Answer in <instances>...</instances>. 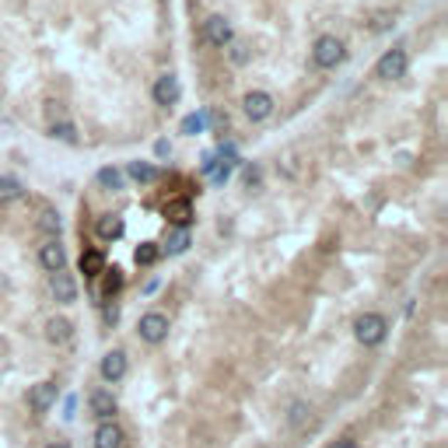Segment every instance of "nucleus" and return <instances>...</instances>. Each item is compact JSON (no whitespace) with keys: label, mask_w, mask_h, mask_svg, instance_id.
Here are the masks:
<instances>
[{"label":"nucleus","mask_w":448,"mask_h":448,"mask_svg":"<svg viewBox=\"0 0 448 448\" xmlns=\"http://www.w3.org/2000/svg\"><path fill=\"white\" fill-rule=\"evenodd\" d=\"M385 333H389L385 319H382V316H375V312H365V316L354 323V336H358L365 347H378V343L385 340Z\"/></svg>","instance_id":"f257e3e1"},{"label":"nucleus","mask_w":448,"mask_h":448,"mask_svg":"<svg viewBox=\"0 0 448 448\" xmlns=\"http://www.w3.org/2000/svg\"><path fill=\"white\" fill-rule=\"evenodd\" d=\"M312 60H316V67L333 71L343 60V42L336 39V36H323V39L316 42V49H312Z\"/></svg>","instance_id":"f03ea898"},{"label":"nucleus","mask_w":448,"mask_h":448,"mask_svg":"<svg viewBox=\"0 0 448 448\" xmlns=\"http://www.w3.org/2000/svg\"><path fill=\"white\" fill-rule=\"evenodd\" d=\"M375 74H378L382 81H396V78H403V74H407V53H403V49H389V53L378 60Z\"/></svg>","instance_id":"7ed1b4c3"},{"label":"nucleus","mask_w":448,"mask_h":448,"mask_svg":"<svg viewBox=\"0 0 448 448\" xmlns=\"http://www.w3.org/2000/svg\"><path fill=\"white\" fill-rule=\"evenodd\" d=\"M56 396H60L56 382H39V385L28 389V407H32V413H49L53 403H56Z\"/></svg>","instance_id":"20e7f679"},{"label":"nucleus","mask_w":448,"mask_h":448,"mask_svg":"<svg viewBox=\"0 0 448 448\" xmlns=\"http://www.w3.org/2000/svg\"><path fill=\"white\" fill-rule=\"evenodd\" d=\"M137 333H140L144 343H162L165 336H168V319H165L162 312H147V316L140 319Z\"/></svg>","instance_id":"39448f33"},{"label":"nucleus","mask_w":448,"mask_h":448,"mask_svg":"<svg viewBox=\"0 0 448 448\" xmlns=\"http://www.w3.org/2000/svg\"><path fill=\"white\" fill-rule=\"evenodd\" d=\"M242 109L252 123H263L270 113H274V98H270L266 91H249V95L242 98Z\"/></svg>","instance_id":"423d86ee"},{"label":"nucleus","mask_w":448,"mask_h":448,"mask_svg":"<svg viewBox=\"0 0 448 448\" xmlns=\"http://www.w3.org/2000/svg\"><path fill=\"white\" fill-rule=\"evenodd\" d=\"M88 410H91V417H98V420H113V417H116V396H113L109 389H98V392H91Z\"/></svg>","instance_id":"0eeeda50"},{"label":"nucleus","mask_w":448,"mask_h":448,"mask_svg":"<svg viewBox=\"0 0 448 448\" xmlns=\"http://www.w3.org/2000/svg\"><path fill=\"white\" fill-rule=\"evenodd\" d=\"M95 448H123V427L116 420H98V427H95Z\"/></svg>","instance_id":"6e6552de"},{"label":"nucleus","mask_w":448,"mask_h":448,"mask_svg":"<svg viewBox=\"0 0 448 448\" xmlns=\"http://www.w3.org/2000/svg\"><path fill=\"white\" fill-rule=\"evenodd\" d=\"M179 95H182L179 78H175V74H162L158 84H155V102H158V105H175V102H179Z\"/></svg>","instance_id":"1a4fd4ad"},{"label":"nucleus","mask_w":448,"mask_h":448,"mask_svg":"<svg viewBox=\"0 0 448 448\" xmlns=\"http://www.w3.org/2000/svg\"><path fill=\"white\" fill-rule=\"evenodd\" d=\"M165 217H168V224H175V228H189V224H193V204H189V200H168V204H165Z\"/></svg>","instance_id":"9d476101"},{"label":"nucleus","mask_w":448,"mask_h":448,"mask_svg":"<svg viewBox=\"0 0 448 448\" xmlns=\"http://www.w3.org/2000/svg\"><path fill=\"white\" fill-rule=\"evenodd\" d=\"M49 287H53V298H56V301H63V305H71V301L78 298V284H74V277H71V274H63V270H56V274H53Z\"/></svg>","instance_id":"9b49d317"},{"label":"nucleus","mask_w":448,"mask_h":448,"mask_svg":"<svg viewBox=\"0 0 448 448\" xmlns=\"http://www.w3.org/2000/svg\"><path fill=\"white\" fill-rule=\"evenodd\" d=\"M207 42H210V46H221V49L231 42V25H228V18H221V14L207 18Z\"/></svg>","instance_id":"f8f14e48"},{"label":"nucleus","mask_w":448,"mask_h":448,"mask_svg":"<svg viewBox=\"0 0 448 448\" xmlns=\"http://www.w3.org/2000/svg\"><path fill=\"white\" fill-rule=\"evenodd\" d=\"M123 375H126V354L123 350H109L102 358V378L105 382H120Z\"/></svg>","instance_id":"ddd939ff"},{"label":"nucleus","mask_w":448,"mask_h":448,"mask_svg":"<svg viewBox=\"0 0 448 448\" xmlns=\"http://www.w3.org/2000/svg\"><path fill=\"white\" fill-rule=\"evenodd\" d=\"M78 266H81V274L88 277V281H95V277H102V274H105V256H102L98 249H84Z\"/></svg>","instance_id":"4468645a"},{"label":"nucleus","mask_w":448,"mask_h":448,"mask_svg":"<svg viewBox=\"0 0 448 448\" xmlns=\"http://www.w3.org/2000/svg\"><path fill=\"white\" fill-rule=\"evenodd\" d=\"M39 263L49 270V274H56V270H63V263H67V252H63V245L60 242H46L39 252Z\"/></svg>","instance_id":"2eb2a0df"},{"label":"nucleus","mask_w":448,"mask_h":448,"mask_svg":"<svg viewBox=\"0 0 448 448\" xmlns=\"http://www.w3.org/2000/svg\"><path fill=\"white\" fill-rule=\"evenodd\" d=\"M126 175H130L133 182H140V186H151V182H158V168H155V165H147V162H130Z\"/></svg>","instance_id":"dca6fc26"},{"label":"nucleus","mask_w":448,"mask_h":448,"mask_svg":"<svg viewBox=\"0 0 448 448\" xmlns=\"http://www.w3.org/2000/svg\"><path fill=\"white\" fill-rule=\"evenodd\" d=\"M71 333H74V326H71L67 319H49V323H46V340H49V343H67Z\"/></svg>","instance_id":"f3484780"},{"label":"nucleus","mask_w":448,"mask_h":448,"mask_svg":"<svg viewBox=\"0 0 448 448\" xmlns=\"http://www.w3.org/2000/svg\"><path fill=\"white\" fill-rule=\"evenodd\" d=\"M98 186L102 189H123V172L120 168H113V165H105V168H98Z\"/></svg>","instance_id":"a211bd4d"},{"label":"nucleus","mask_w":448,"mask_h":448,"mask_svg":"<svg viewBox=\"0 0 448 448\" xmlns=\"http://www.w3.org/2000/svg\"><path fill=\"white\" fill-rule=\"evenodd\" d=\"M98 235H102L105 242H113V239H120V235H123V217H116V214H109V217H102V221H98Z\"/></svg>","instance_id":"6ab92c4d"},{"label":"nucleus","mask_w":448,"mask_h":448,"mask_svg":"<svg viewBox=\"0 0 448 448\" xmlns=\"http://www.w3.org/2000/svg\"><path fill=\"white\" fill-rule=\"evenodd\" d=\"M231 168H235V162H228V158H217V162H214V168H210V182H214V186H224V182L231 179Z\"/></svg>","instance_id":"aec40b11"},{"label":"nucleus","mask_w":448,"mask_h":448,"mask_svg":"<svg viewBox=\"0 0 448 448\" xmlns=\"http://www.w3.org/2000/svg\"><path fill=\"white\" fill-rule=\"evenodd\" d=\"M158 256H162V249H158V245H151V242L137 245V252H133V259H137L140 266H155V263H158Z\"/></svg>","instance_id":"412c9836"},{"label":"nucleus","mask_w":448,"mask_h":448,"mask_svg":"<svg viewBox=\"0 0 448 448\" xmlns=\"http://www.w3.org/2000/svg\"><path fill=\"white\" fill-rule=\"evenodd\" d=\"M186 249H189V231H186V228H179V231H175V235L168 239L165 252H168V256H182Z\"/></svg>","instance_id":"4be33fe9"},{"label":"nucleus","mask_w":448,"mask_h":448,"mask_svg":"<svg viewBox=\"0 0 448 448\" xmlns=\"http://www.w3.org/2000/svg\"><path fill=\"white\" fill-rule=\"evenodd\" d=\"M207 130V113H189L186 120H182V133L186 137H197V133H204Z\"/></svg>","instance_id":"5701e85b"},{"label":"nucleus","mask_w":448,"mask_h":448,"mask_svg":"<svg viewBox=\"0 0 448 448\" xmlns=\"http://www.w3.org/2000/svg\"><path fill=\"white\" fill-rule=\"evenodd\" d=\"M25 189H21V182L18 179H0V204H11V200H18Z\"/></svg>","instance_id":"b1692460"},{"label":"nucleus","mask_w":448,"mask_h":448,"mask_svg":"<svg viewBox=\"0 0 448 448\" xmlns=\"http://www.w3.org/2000/svg\"><path fill=\"white\" fill-rule=\"evenodd\" d=\"M49 137L67 140V144H78V133H74V126H71V123H53V126H49Z\"/></svg>","instance_id":"393cba45"},{"label":"nucleus","mask_w":448,"mask_h":448,"mask_svg":"<svg viewBox=\"0 0 448 448\" xmlns=\"http://www.w3.org/2000/svg\"><path fill=\"white\" fill-rule=\"evenodd\" d=\"M123 287V274L113 266V270H105V298H113L116 291Z\"/></svg>","instance_id":"a878e982"},{"label":"nucleus","mask_w":448,"mask_h":448,"mask_svg":"<svg viewBox=\"0 0 448 448\" xmlns=\"http://www.w3.org/2000/svg\"><path fill=\"white\" fill-rule=\"evenodd\" d=\"M42 228H46V231H60V217H56L53 210H42Z\"/></svg>","instance_id":"bb28decb"},{"label":"nucleus","mask_w":448,"mask_h":448,"mask_svg":"<svg viewBox=\"0 0 448 448\" xmlns=\"http://www.w3.org/2000/svg\"><path fill=\"white\" fill-rule=\"evenodd\" d=\"M214 162H217V155H214V151H207V155H204V162H200V168H204L207 175H210V168H214Z\"/></svg>","instance_id":"cd10ccee"},{"label":"nucleus","mask_w":448,"mask_h":448,"mask_svg":"<svg viewBox=\"0 0 448 448\" xmlns=\"http://www.w3.org/2000/svg\"><path fill=\"white\" fill-rule=\"evenodd\" d=\"M245 186H249V189H252V186H259V172H256V168H249V172H245Z\"/></svg>","instance_id":"c85d7f7f"},{"label":"nucleus","mask_w":448,"mask_h":448,"mask_svg":"<svg viewBox=\"0 0 448 448\" xmlns=\"http://www.w3.org/2000/svg\"><path fill=\"white\" fill-rule=\"evenodd\" d=\"M155 155H158V158H168V155H172L168 140H158V144H155Z\"/></svg>","instance_id":"c756f323"},{"label":"nucleus","mask_w":448,"mask_h":448,"mask_svg":"<svg viewBox=\"0 0 448 448\" xmlns=\"http://www.w3.org/2000/svg\"><path fill=\"white\" fill-rule=\"evenodd\" d=\"M120 319V312H116V305H105V323H116Z\"/></svg>","instance_id":"7c9ffc66"},{"label":"nucleus","mask_w":448,"mask_h":448,"mask_svg":"<svg viewBox=\"0 0 448 448\" xmlns=\"http://www.w3.org/2000/svg\"><path fill=\"white\" fill-rule=\"evenodd\" d=\"M329 448H358V445H354L350 438H340V442H333V445H329Z\"/></svg>","instance_id":"2f4dec72"},{"label":"nucleus","mask_w":448,"mask_h":448,"mask_svg":"<svg viewBox=\"0 0 448 448\" xmlns=\"http://www.w3.org/2000/svg\"><path fill=\"white\" fill-rule=\"evenodd\" d=\"M231 56H235V63H245V46H235V53H231Z\"/></svg>","instance_id":"473e14b6"},{"label":"nucleus","mask_w":448,"mask_h":448,"mask_svg":"<svg viewBox=\"0 0 448 448\" xmlns=\"http://www.w3.org/2000/svg\"><path fill=\"white\" fill-rule=\"evenodd\" d=\"M46 448H71L67 442H53V445H46Z\"/></svg>","instance_id":"72a5a7b5"}]
</instances>
